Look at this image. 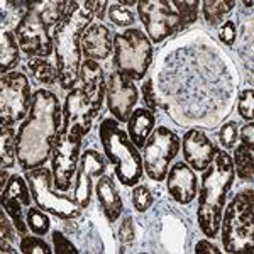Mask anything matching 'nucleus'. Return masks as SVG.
Instances as JSON below:
<instances>
[{"label":"nucleus","instance_id":"obj_1","mask_svg":"<svg viewBox=\"0 0 254 254\" xmlns=\"http://www.w3.org/2000/svg\"><path fill=\"white\" fill-rule=\"evenodd\" d=\"M60 102L49 90L39 88L32 93V105L15 134V154L24 171L46 165L61 127Z\"/></svg>","mask_w":254,"mask_h":254},{"label":"nucleus","instance_id":"obj_2","mask_svg":"<svg viewBox=\"0 0 254 254\" xmlns=\"http://www.w3.org/2000/svg\"><path fill=\"white\" fill-rule=\"evenodd\" d=\"M93 17V2H66L63 19L55 26L53 41L56 53L58 81L63 90H73L81 66V38Z\"/></svg>","mask_w":254,"mask_h":254},{"label":"nucleus","instance_id":"obj_3","mask_svg":"<svg viewBox=\"0 0 254 254\" xmlns=\"http://www.w3.org/2000/svg\"><path fill=\"white\" fill-rule=\"evenodd\" d=\"M234 178L236 171L232 158L225 151L217 149L212 165L203 170L202 188L198 193V210H196L198 225L208 239L219 236L225 198L234 185Z\"/></svg>","mask_w":254,"mask_h":254},{"label":"nucleus","instance_id":"obj_4","mask_svg":"<svg viewBox=\"0 0 254 254\" xmlns=\"http://www.w3.org/2000/svg\"><path fill=\"white\" fill-rule=\"evenodd\" d=\"M98 137L104 146L105 156L116 168L119 182L126 187H136L142 178L144 165L139 149L132 144L126 130L119 127V121L114 117L102 121L98 127Z\"/></svg>","mask_w":254,"mask_h":254},{"label":"nucleus","instance_id":"obj_5","mask_svg":"<svg viewBox=\"0 0 254 254\" xmlns=\"http://www.w3.org/2000/svg\"><path fill=\"white\" fill-rule=\"evenodd\" d=\"M254 202L253 190L241 191L224 208L222 248L227 253H253L254 246Z\"/></svg>","mask_w":254,"mask_h":254},{"label":"nucleus","instance_id":"obj_6","mask_svg":"<svg viewBox=\"0 0 254 254\" xmlns=\"http://www.w3.org/2000/svg\"><path fill=\"white\" fill-rule=\"evenodd\" d=\"M153 61V44L139 29H126L114 36V66L130 80H141Z\"/></svg>","mask_w":254,"mask_h":254},{"label":"nucleus","instance_id":"obj_7","mask_svg":"<svg viewBox=\"0 0 254 254\" xmlns=\"http://www.w3.org/2000/svg\"><path fill=\"white\" fill-rule=\"evenodd\" d=\"M26 182L29 185L32 200L41 210L56 215L58 219L71 220L78 219L81 208L75 196L64 195V191H56L53 187V171L49 168H36L26 171Z\"/></svg>","mask_w":254,"mask_h":254},{"label":"nucleus","instance_id":"obj_8","mask_svg":"<svg viewBox=\"0 0 254 254\" xmlns=\"http://www.w3.org/2000/svg\"><path fill=\"white\" fill-rule=\"evenodd\" d=\"M32 105L31 85L20 71H9L0 80V122L15 126L27 117Z\"/></svg>","mask_w":254,"mask_h":254},{"label":"nucleus","instance_id":"obj_9","mask_svg":"<svg viewBox=\"0 0 254 254\" xmlns=\"http://www.w3.org/2000/svg\"><path fill=\"white\" fill-rule=\"evenodd\" d=\"M180 137L168 127H156L142 147V165L153 182H165L170 163L180 153Z\"/></svg>","mask_w":254,"mask_h":254},{"label":"nucleus","instance_id":"obj_10","mask_svg":"<svg viewBox=\"0 0 254 254\" xmlns=\"http://www.w3.org/2000/svg\"><path fill=\"white\" fill-rule=\"evenodd\" d=\"M137 14L144 24L147 38L154 44L182 29L178 12L168 0H141L137 2Z\"/></svg>","mask_w":254,"mask_h":254},{"label":"nucleus","instance_id":"obj_11","mask_svg":"<svg viewBox=\"0 0 254 254\" xmlns=\"http://www.w3.org/2000/svg\"><path fill=\"white\" fill-rule=\"evenodd\" d=\"M80 146L81 137L73 134H61L55 142L51 154V171H53V187L58 191H66L71 188L73 175L80 163Z\"/></svg>","mask_w":254,"mask_h":254},{"label":"nucleus","instance_id":"obj_12","mask_svg":"<svg viewBox=\"0 0 254 254\" xmlns=\"http://www.w3.org/2000/svg\"><path fill=\"white\" fill-rule=\"evenodd\" d=\"M15 38L20 49L29 58H48L55 48L53 36L49 34V27L41 20L38 12L27 9L26 14L20 17L15 27Z\"/></svg>","mask_w":254,"mask_h":254},{"label":"nucleus","instance_id":"obj_13","mask_svg":"<svg viewBox=\"0 0 254 254\" xmlns=\"http://www.w3.org/2000/svg\"><path fill=\"white\" fill-rule=\"evenodd\" d=\"M61 114H63L61 134H73V136L83 137L92 129V122L100 114V107H97L87 97V93L78 87L68 93Z\"/></svg>","mask_w":254,"mask_h":254},{"label":"nucleus","instance_id":"obj_14","mask_svg":"<svg viewBox=\"0 0 254 254\" xmlns=\"http://www.w3.org/2000/svg\"><path fill=\"white\" fill-rule=\"evenodd\" d=\"M105 98L114 119L119 122H127L139 98V92L132 80L119 71H112L107 78Z\"/></svg>","mask_w":254,"mask_h":254},{"label":"nucleus","instance_id":"obj_15","mask_svg":"<svg viewBox=\"0 0 254 254\" xmlns=\"http://www.w3.org/2000/svg\"><path fill=\"white\" fill-rule=\"evenodd\" d=\"M105 170H107L105 158L100 153H97L95 149H87L80 156L78 168H76L75 188H73V195H75V200L78 202L80 208H87L90 205L93 180L104 176Z\"/></svg>","mask_w":254,"mask_h":254},{"label":"nucleus","instance_id":"obj_16","mask_svg":"<svg viewBox=\"0 0 254 254\" xmlns=\"http://www.w3.org/2000/svg\"><path fill=\"white\" fill-rule=\"evenodd\" d=\"M182 146H183L185 163L193 171L207 170L212 165V161H214L217 154V147L214 146V142L200 129L187 130L185 136H183Z\"/></svg>","mask_w":254,"mask_h":254},{"label":"nucleus","instance_id":"obj_17","mask_svg":"<svg viewBox=\"0 0 254 254\" xmlns=\"http://www.w3.org/2000/svg\"><path fill=\"white\" fill-rule=\"evenodd\" d=\"M166 187L170 193L178 203L188 205L195 200L198 190V180L195 171L187 163L178 161L170 168L166 175Z\"/></svg>","mask_w":254,"mask_h":254},{"label":"nucleus","instance_id":"obj_18","mask_svg":"<svg viewBox=\"0 0 254 254\" xmlns=\"http://www.w3.org/2000/svg\"><path fill=\"white\" fill-rule=\"evenodd\" d=\"M114 51V38L104 24H93L81 38V53L87 60H107Z\"/></svg>","mask_w":254,"mask_h":254},{"label":"nucleus","instance_id":"obj_19","mask_svg":"<svg viewBox=\"0 0 254 254\" xmlns=\"http://www.w3.org/2000/svg\"><path fill=\"white\" fill-rule=\"evenodd\" d=\"M80 83L81 90L87 93V97L97 107L102 109L104 104L105 92H107V81L104 78V69L100 68V64L97 61L92 60H85L80 66Z\"/></svg>","mask_w":254,"mask_h":254},{"label":"nucleus","instance_id":"obj_20","mask_svg":"<svg viewBox=\"0 0 254 254\" xmlns=\"http://www.w3.org/2000/svg\"><path fill=\"white\" fill-rule=\"evenodd\" d=\"M95 193L98 198V205L102 207L107 220L109 222H116L122 214L124 203H122V198H121V195H119L112 176H100V178H98Z\"/></svg>","mask_w":254,"mask_h":254},{"label":"nucleus","instance_id":"obj_21","mask_svg":"<svg viewBox=\"0 0 254 254\" xmlns=\"http://www.w3.org/2000/svg\"><path fill=\"white\" fill-rule=\"evenodd\" d=\"M154 126H156V117L151 110L136 109L132 110L129 121H127V136L137 149H142L147 137L154 130Z\"/></svg>","mask_w":254,"mask_h":254},{"label":"nucleus","instance_id":"obj_22","mask_svg":"<svg viewBox=\"0 0 254 254\" xmlns=\"http://www.w3.org/2000/svg\"><path fill=\"white\" fill-rule=\"evenodd\" d=\"M19 43L14 32L2 31V44H0V73L5 75L19 63Z\"/></svg>","mask_w":254,"mask_h":254},{"label":"nucleus","instance_id":"obj_23","mask_svg":"<svg viewBox=\"0 0 254 254\" xmlns=\"http://www.w3.org/2000/svg\"><path fill=\"white\" fill-rule=\"evenodd\" d=\"M27 9L38 12L44 24L48 27L56 26L64 15L66 2H27Z\"/></svg>","mask_w":254,"mask_h":254},{"label":"nucleus","instance_id":"obj_24","mask_svg":"<svg viewBox=\"0 0 254 254\" xmlns=\"http://www.w3.org/2000/svg\"><path fill=\"white\" fill-rule=\"evenodd\" d=\"M254 147H249L241 142L234 151L232 165H234L236 175L244 182H253V171H254Z\"/></svg>","mask_w":254,"mask_h":254},{"label":"nucleus","instance_id":"obj_25","mask_svg":"<svg viewBox=\"0 0 254 254\" xmlns=\"http://www.w3.org/2000/svg\"><path fill=\"white\" fill-rule=\"evenodd\" d=\"M15 130L14 127L2 126L0 132V166L2 168H12L15 165Z\"/></svg>","mask_w":254,"mask_h":254},{"label":"nucleus","instance_id":"obj_26","mask_svg":"<svg viewBox=\"0 0 254 254\" xmlns=\"http://www.w3.org/2000/svg\"><path fill=\"white\" fill-rule=\"evenodd\" d=\"M234 7V0H205V2H202L203 17L210 26H217L219 22H222L224 15L231 12Z\"/></svg>","mask_w":254,"mask_h":254},{"label":"nucleus","instance_id":"obj_27","mask_svg":"<svg viewBox=\"0 0 254 254\" xmlns=\"http://www.w3.org/2000/svg\"><path fill=\"white\" fill-rule=\"evenodd\" d=\"M29 69L34 78L43 85H55L58 81V69L44 58H31Z\"/></svg>","mask_w":254,"mask_h":254},{"label":"nucleus","instance_id":"obj_28","mask_svg":"<svg viewBox=\"0 0 254 254\" xmlns=\"http://www.w3.org/2000/svg\"><path fill=\"white\" fill-rule=\"evenodd\" d=\"M2 196H12V198L19 200L22 205L29 207L32 195L29 190V185H26V182H24L19 175H14V176H10L7 187L2 190Z\"/></svg>","mask_w":254,"mask_h":254},{"label":"nucleus","instance_id":"obj_29","mask_svg":"<svg viewBox=\"0 0 254 254\" xmlns=\"http://www.w3.org/2000/svg\"><path fill=\"white\" fill-rule=\"evenodd\" d=\"M20 207H22V203H20L19 200L12 198V196H2V208L10 215L15 231H17L20 236H26L27 224L24 222V219H22V208Z\"/></svg>","mask_w":254,"mask_h":254},{"label":"nucleus","instance_id":"obj_30","mask_svg":"<svg viewBox=\"0 0 254 254\" xmlns=\"http://www.w3.org/2000/svg\"><path fill=\"white\" fill-rule=\"evenodd\" d=\"M27 227L31 229L32 234L36 236H46L51 227V220L46 215V212L41 210L39 207H32L27 210Z\"/></svg>","mask_w":254,"mask_h":254},{"label":"nucleus","instance_id":"obj_31","mask_svg":"<svg viewBox=\"0 0 254 254\" xmlns=\"http://www.w3.org/2000/svg\"><path fill=\"white\" fill-rule=\"evenodd\" d=\"M171 3H173L175 10L178 12L182 29L187 27L188 24H193L196 20V15H198V9H200L198 0H193V2H180V0H175Z\"/></svg>","mask_w":254,"mask_h":254},{"label":"nucleus","instance_id":"obj_32","mask_svg":"<svg viewBox=\"0 0 254 254\" xmlns=\"http://www.w3.org/2000/svg\"><path fill=\"white\" fill-rule=\"evenodd\" d=\"M109 19H110V22H114L119 27H129V26H132L134 20H136L132 10L126 5H121V3H110Z\"/></svg>","mask_w":254,"mask_h":254},{"label":"nucleus","instance_id":"obj_33","mask_svg":"<svg viewBox=\"0 0 254 254\" xmlns=\"http://www.w3.org/2000/svg\"><path fill=\"white\" fill-rule=\"evenodd\" d=\"M19 251L24 253V254H49L51 249L46 241H43L41 237H36V236H22L20 239V244H19Z\"/></svg>","mask_w":254,"mask_h":254},{"label":"nucleus","instance_id":"obj_34","mask_svg":"<svg viewBox=\"0 0 254 254\" xmlns=\"http://www.w3.org/2000/svg\"><path fill=\"white\" fill-rule=\"evenodd\" d=\"M154 198H153V193L149 191V188L144 187V185H137L134 187V191H132V203H134V208L137 212H146L147 208H151L153 205Z\"/></svg>","mask_w":254,"mask_h":254},{"label":"nucleus","instance_id":"obj_35","mask_svg":"<svg viewBox=\"0 0 254 254\" xmlns=\"http://www.w3.org/2000/svg\"><path fill=\"white\" fill-rule=\"evenodd\" d=\"M237 112L241 114V117L246 119L248 122H253V112H254V90L246 88L241 92L239 102H237Z\"/></svg>","mask_w":254,"mask_h":254},{"label":"nucleus","instance_id":"obj_36","mask_svg":"<svg viewBox=\"0 0 254 254\" xmlns=\"http://www.w3.org/2000/svg\"><path fill=\"white\" fill-rule=\"evenodd\" d=\"M236 122H227V124L222 126L219 132V141L225 149H232L236 147V142H237V137H239V129H237Z\"/></svg>","mask_w":254,"mask_h":254},{"label":"nucleus","instance_id":"obj_37","mask_svg":"<svg viewBox=\"0 0 254 254\" xmlns=\"http://www.w3.org/2000/svg\"><path fill=\"white\" fill-rule=\"evenodd\" d=\"M53 246H55L56 254H76L78 253V249L75 248V244L69 243L66 239V236L60 231L53 232Z\"/></svg>","mask_w":254,"mask_h":254},{"label":"nucleus","instance_id":"obj_38","mask_svg":"<svg viewBox=\"0 0 254 254\" xmlns=\"http://www.w3.org/2000/svg\"><path fill=\"white\" fill-rule=\"evenodd\" d=\"M236 36H237V31H236V24L234 20H225L220 27V32H219V38L220 41L225 44V46H234L236 43Z\"/></svg>","mask_w":254,"mask_h":254},{"label":"nucleus","instance_id":"obj_39","mask_svg":"<svg viewBox=\"0 0 254 254\" xmlns=\"http://www.w3.org/2000/svg\"><path fill=\"white\" fill-rule=\"evenodd\" d=\"M142 98H144V104L147 110L151 112H156V97H154V88H153V81L151 80H146L144 85H142Z\"/></svg>","mask_w":254,"mask_h":254},{"label":"nucleus","instance_id":"obj_40","mask_svg":"<svg viewBox=\"0 0 254 254\" xmlns=\"http://www.w3.org/2000/svg\"><path fill=\"white\" fill-rule=\"evenodd\" d=\"M119 237H121L122 243H132L134 239V229H132V219L130 217H126L121 224V229H119Z\"/></svg>","mask_w":254,"mask_h":254},{"label":"nucleus","instance_id":"obj_41","mask_svg":"<svg viewBox=\"0 0 254 254\" xmlns=\"http://www.w3.org/2000/svg\"><path fill=\"white\" fill-rule=\"evenodd\" d=\"M0 231H2V237L7 241H14L15 239V232L14 229H12V224L10 220L5 217V210L2 208V212H0Z\"/></svg>","mask_w":254,"mask_h":254},{"label":"nucleus","instance_id":"obj_42","mask_svg":"<svg viewBox=\"0 0 254 254\" xmlns=\"http://www.w3.org/2000/svg\"><path fill=\"white\" fill-rule=\"evenodd\" d=\"M241 142L249 147H254V124L253 122H249V124H246L243 127V130H241Z\"/></svg>","mask_w":254,"mask_h":254},{"label":"nucleus","instance_id":"obj_43","mask_svg":"<svg viewBox=\"0 0 254 254\" xmlns=\"http://www.w3.org/2000/svg\"><path fill=\"white\" fill-rule=\"evenodd\" d=\"M195 253L196 254H202V253H210V254H219L220 249H217L214 244L208 243V239H203V241H198L195 246Z\"/></svg>","mask_w":254,"mask_h":254},{"label":"nucleus","instance_id":"obj_44","mask_svg":"<svg viewBox=\"0 0 254 254\" xmlns=\"http://www.w3.org/2000/svg\"><path fill=\"white\" fill-rule=\"evenodd\" d=\"M110 5L109 2H93V15L97 19H104L105 15V9Z\"/></svg>","mask_w":254,"mask_h":254},{"label":"nucleus","instance_id":"obj_45","mask_svg":"<svg viewBox=\"0 0 254 254\" xmlns=\"http://www.w3.org/2000/svg\"><path fill=\"white\" fill-rule=\"evenodd\" d=\"M5 241L7 239H3V237H2V243H0V251H2V253H15V249H12L10 246L5 243Z\"/></svg>","mask_w":254,"mask_h":254},{"label":"nucleus","instance_id":"obj_46","mask_svg":"<svg viewBox=\"0 0 254 254\" xmlns=\"http://www.w3.org/2000/svg\"><path fill=\"white\" fill-rule=\"evenodd\" d=\"M7 180H9V175H7V170H5V168H2V182H0V188H2V190L7 187V183H9V182H7Z\"/></svg>","mask_w":254,"mask_h":254}]
</instances>
